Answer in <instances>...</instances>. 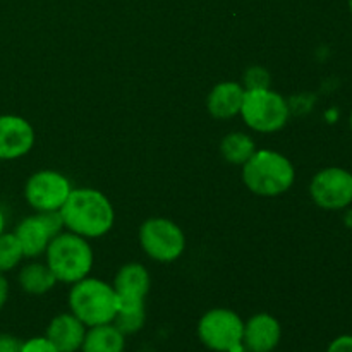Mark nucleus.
<instances>
[{
	"instance_id": "obj_1",
	"label": "nucleus",
	"mask_w": 352,
	"mask_h": 352,
	"mask_svg": "<svg viewBox=\"0 0 352 352\" xmlns=\"http://www.w3.org/2000/svg\"><path fill=\"white\" fill-rule=\"evenodd\" d=\"M58 212L64 226L81 237H102L113 226L112 205L96 189H72Z\"/></svg>"
},
{
	"instance_id": "obj_2",
	"label": "nucleus",
	"mask_w": 352,
	"mask_h": 352,
	"mask_svg": "<svg viewBox=\"0 0 352 352\" xmlns=\"http://www.w3.org/2000/svg\"><path fill=\"white\" fill-rule=\"evenodd\" d=\"M243 181L254 195L277 196L294 184V167L277 151L256 150L243 165Z\"/></svg>"
},
{
	"instance_id": "obj_3",
	"label": "nucleus",
	"mask_w": 352,
	"mask_h": 352,
	"mask_svg": "<svg viewBox=\"0 0 352 352\" xmlns=\"http://www.w3.org/2000/svg\"><path fill=\"white\" fill-rule=\"evenodd\" d=\"M47 265L57 282L76 284L91 270L93 250L85 237L74 232H60L48 244Z\"/></svg>"
},
{
	"instance_id": "obj_4",
	"label": "nucleus",
	"mask_w": 352,
	"mask_h": 352,
	"mask_svg": "<svg viewBox=\"0 0 352 352\" xmlns=\"http://www.w3.org/2000/svg\"><path fill=\"white\" fill-rule=\"evenodd\" d=\"M72 315L86 327L112 323L117 315V296L112 285L98 278H82L76 282L69 294Z\"/></svg>"
},
{
	"instance_id": "obj_5",
	"label": "nucleus",
	"mask_w": 352,
	"mask_h": 352,
	"mask_svg": "<svg viewBox=\"0 0 352 352\" xmlns=\"http://www.w3.org/2000/svg\"><path fill=\"white\" fill-rule=\"evenodd\" d=\"M241 116L258 133L280 131L289 120V105L280 93L265 89H244Z\"/></svg>"
},
{
	"instance_id": "obj_6",
	"label": "nucleus",
	"mask_w": 352,
	"mask_h": 352,
	"mask_svg": "<svg viewBox=\"0 0 352 352\" xmlns=\"http://www.w3.org/2000/svg\"><path fill=\"white\" fill-rule=\"evenodd\" d=\"M203 346L215 352H244V322L230 309L217 308L205 313L198 323Z\"/></svg>"
},
{
	"instance_id": "obj_7",
	"label": "nucleus",
	"mask_w": 352,
	"mask_h": 352,
	"mask_svg": "<svg viewBox=\"0 0 352 352\" xmlns=\"http://www.w3.org/2000/svg\"><path fill=\"white\" fill-rule=\"evenodd\" d=\"M140 243L144 253L155 261H175L186 248L181 227L167 219H150L141 226Z\"/></svg>"
},
{
	"instance_id": "obj_8",
	"label": "nucleus",
	"mask_w": 352,
	"mask_h": 352,
	"mask_svg": "<svg viewBox=\"0 0 352 352\" xmlns=\"http://www.w3.org/2000/svg\"><path fill=\"white\" fill-rule=\"evenodd\" d=\"M71 191V182L60 172L40 170L28 179L24 196L38 212H58Z\"/></svg>"
},
{
	"instance_id": "obj_9",
	"label": "nucleus",
	"mask_w": 352,
	"mask_h": 352,
	"mask_svg": "<svg viewBox=\"0 0 352 352\" xmlns=\"http://www.w3.org/2000/svg\"><path fill=\"white\" fill-rule=\"evenodd\" d=\"M309 192L320 208H347L352 203V172L340 167L323 168L313 177Z\"/></svg>"
},
{
	"instance_id": "obj_10",
	"label": "nucleus",
	"mask_w": 352,
	"mask_h": 352,
	"mask_svg": "<svg viewBox=\"0 0 352 352\" xmlns=\"http://www.w3.org/2000/svg\"><path fill=\"white\" fill-rule=\"evenodd\" d=\"M64 220L60 212H40L24 219L14 234L21 243L24 256L34 258L47 251L50 241L60 234Z\"/></svg>"
},
{
	"instance_id": "obj_11",
	"label": "nucleus",
	"mask_w": 352,
	"mask_h": 352,
	"mask_svg": "<svg viewBox=\"0 0 352 352\" xmlns=\"http://www.w3.org/2000/svg\"><path fill=\"white\" fill-rule=\"evenodd\" d=\"M112 287L117 296V313L141 311L150 291V275L143 265L129 263L120 268Z\"/></svg>"
},
{
	"instance_id": "obj_12",
	"label": "nucleus",
	"mask_w": 352,
	"mask_h": 352,
	"mask_svg": "<svg viewBox=\"0 0 352 352\" xmlns=\"http://www.w3.org/2000/svg\"><path fill=\"white\" fill-rule=\"evenodd\" d=\"M34 131L19 116H0V160H14L33 148Z\"/></svg>"
},
{
	"instance_id": "obj_13",
	"label": "nucleus",
	"mask_w": 352,
	"mask_h": 352,
	"mask_svg": "<svg viewBox=\"0 0 352 352\" xmlns=\"http://www.w3.org/2000/svg\"><path fill=\"white\" fill-rule=\"evenodd\" d=\"M282 329L277 318L268 313H258L244 323L243 344L248 352H272L280 342Z\"/></svg>"
},
{
	"instance_id": "obj_14",
	"label": "nucleus",
	"mask_w": 352,
	"mask_h": 352,
	"mask_svg": "<svg viewBox=\"0 0 352 352\" xmlns=\"http://www.w3.org/2000/svg\"><path fill=\"white\" fill-rule=\"evenodd\" d=\"M85 336V323L72 313H62L52 320L45 337L60 352H76L81 349Z\"/></svg>"
},
{
	"instance_id": "obj_15",
	"label": "nucleus",
	"mask_w": 352,
	"mask_h": 352,
	"mask_svg": "<svg viewBox=\"0 0 352 352\" xmlns=\"http://www.w3.org/2000/svg\"><path fill=\"white\" fill-rule=\"evenodd\" d=\"M244 88L239 82H220L208 95V110L215 119H230L241 113Z\"/></svg>"
},
{
	"instance_id": "obj_16",
	"label": "nucleus",
	"mask_w": 352,
	"mask_h": 352,
	"mask_svg": "<svg viewBox=\"0 0 352 352\" xmlns=\"http://www.w3.org/2000/svg\"><path fill=\"white\" fill-rule=\"evenodd\" d=\"M126 336L113 323L89 327L82 340V352H124Z\"/></svg>"
},
{
	"instance_id": "obj_17",
	"label": "nucleus",
	"mask_w": 352,
	"mask_h": 352,
	"mask_svg": "<svg viewBox=\"0 0 352 352\" xmlns=\"http://www.w3.org/2000/svg\"><path fill=\"white\" fill-rule=\"evenodd\" d=\"M55 275L52 274V270L48 268V265L41 263H31L21 270L19 274V284L28 294L40 296L48 292L50 289H54Z\"/></svg>"
},
{
	"instance_id": "obj_18",
	"label": "nucleus",
	"mask_w": 352,
	"mask_h": 352,
	"mask_svg": "<svg viewBox=\"0 0 352 352\" xmlns=\"http://www.w3.org/2000/svg\"><path fill=\"white\" fill-rule=\"evenodd\" d=\"M220 151H222V157L229 164L244 165L253 157L256 146H254V141L248 134L232 133L223 138L222 144H220Z\"/></svg>"
},
{
	"instance_id": "obj_19",
	"label": "nucleus",
	"mask_w": 352,
	"mask_h": 352,
	"mask_svg": "<svg viewBox=\"0 0 352 352\" xmlns=\"http://www.w3.org/2000/svg\"><path fill=\"white\" fill-rule=\"evenodd\" d=\"M23 258V248L16 234H0V274L16 268Z\"/></svg>"
},
{
	"instance_id": "obj_20",
	"label": "nucleus",
	"mask_w": 352,
	"mask_h": 352,
	"mask_svg": "<svg viewBox=\"0 0 352 352\" xmlns=\"http://www.w3.org/2000/svg\"><path fill=\"white\" fill-rule=\"evenodd\" d=\"M112 323L124 336L136 333L144 325V309H141V311H119Z\"/></svg>"
},
{
	"instance_id": "obj_21",
	"label": "nucleus",
	"mask_w": 352,
	"mask_h": 352,
	"mask_svg": "<svg viewBox=\"0 0 352 352\" xmlns=\"http://www.w3.org/2000/svg\"><path fill=\"white\" fill-rule=\"evenodd\" d=\"M244 82H246V89L270 88V76L265 69L251 67L244 74Z\"/></svg>"
},
{
	"instance_id": "obj_22",
	"label": "nucleus",
	"mask_w": 352,
	"mask_h": 352,
	"mask_svg": "<svg viewBox=\"0 0 352 352\" xmlns=\"http://www.w3.org/2000/svg\"><path fill=\"white\" fill-rule=\"evenodd\" d=\"M21 352H60L47 337H34L23 342Z\"/></svg>"
},
{
	"instance_id": "obj_23",
	"label": "nucleus",
	"mask_w": 352,
	"mask_h": 352,
	"mask_svg": "<svg viewBox=\"0 0 352 352\" xmlns=\"http://www.w3.org/2000/svg\"><path fill=\"white\" fill-rule=\"evenodd\" d=\"M23 342L9 333H0V352H21Z\"/></svg>"
},
{
	"instance_id": "obj_24",
	"label": "nucleus",
	"mask_w": 352,
	"mask_h": 352,
	"mask_svg": "<svg viewBox=\"0 0 352 352\" xmlns=\"http://www.w3.org/2000/svg\"><path fill=\"white\" fill-rule=\"evenodd\" d=\"M327 352H352V336H340L333 339Z\"/></svg>"
},
{
	"instance_id": "obj_25",
	"label": "nucleus",
	"mask_w": 352,
	"mask_h": 352,
	"mask_svg": "<svg viewBox=\"0 0 352 352\" xmlns=\"http://www.w3.org/2000/svg\"><path fill=\"white\" fill-rule=\"evenodd\" d=\"M7 298H9V282H7V278L0 274V309L6 305Z\"/></svg>"
},
{
	"instance_id": "obj_26",
	"label": "nucleus",
	"mask_w": 352,
	"mask_h": 352,
	"mask_svg": "<svg viewBox=\"0 0 352 352\" xmlns=\"http://www.w3.org/2000/svg\"><path fill=\"white\" fill-rule=\"evenodd\" d=\"M344 222H346V226L349 227V229H352V210H349V212L346 213V219H344Z\"/></svg>"
},
{
	"instance_id": "obj_27",
	"label": "nucleus",
	"mask_w": 352,
	"mask_h": 352,
	"mask_svg": "<svg viewBox=\"0 0 352 352\" xmlns=\"http://www.w3.org/2000/svg\"><path fill=\"white\" fill-rule=\"evenodd\" d=\"M3 229H6V219H3V213L0 210V234L3 232Z\"/></svg>"
},
{
	"instance_id": "obj_28",
	"label": "nucleus",
	"mask_w": 352,
	"mask_h": 352,
	"mask_svg": "<svg viewBox=\"0 0 352 352\" xmlns=\"http://www.w3.org/2000/svg\"><path fill=\"white\" fill-rule=\"evenodd\" d=\"M349 10H351V14H352V0H349Z\"/></svg>"
},
{
	"instance_id": "obj_29",
	"label": "nucleus",
	"mask_w": 352,
	"mask_h": 352,
	"mask_svg": "<svg viewBox=\"0 0 352 352\" xmlns=\"http://www.w3.org/2000/svg\"><path fill=\"white\" fill-rule=\"evenodd\" d=\"M351 131H352V112H351Z\"/></svg>"
}]
</instances>
